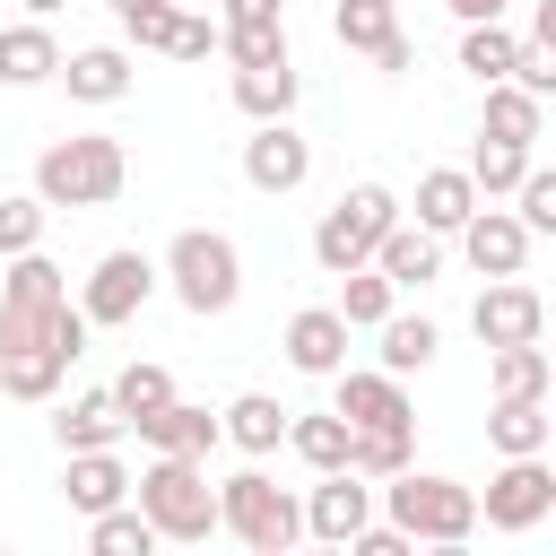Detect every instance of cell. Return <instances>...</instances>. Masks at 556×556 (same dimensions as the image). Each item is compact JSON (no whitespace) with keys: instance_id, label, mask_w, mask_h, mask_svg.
<instances>
[{"instance_id":"7","label":"cell","mask_w":556,"mask_h":556,"mask_svg":"<svg viewBox=\"0 0 556 556\" xmlns=\"http://www.w3.org/2000/svg\"><path fill=\"white\" fill-rule=\"evenodd\" d=\"M156 295V261L148 252H130V243H113L96 269H87V287H78V313H87V330H122V321H139V304Z\"/></svg>"},{"instance_id":"27","label":"cell","mask_w":556,"mask_h":556,"mask_svg":"<svg viewBox=\"0 0 556 556\" xmlns=\"http://www.w3.org/2000/svg\"><path fill=\"white\" fill-rule=\"evenodd\" d=\"M61 70V43L43 35V17L35 26H0V87H43Z\"/></svg>"},{"instance_id":"18","label":"cell","mask_w":556,"mask_h":556,"mask_svg":"<svg viewBox=\"0 0 556 556\" xmlns=\"http://www.w3.org/2000/svg\"><path fill=\"white\" fill-rule=\"evenodd\" d=\"M374 269H382L391 287H434V269H443V235H426V226H391V235L374 243Z\"/></svg>"},{"instance_id":"41","label":"cell","mask_w":556,"mask_h":556,"mask_svg":"<svg viewBox=\"0 0 556 556\" xmlns=\"http://www.w3.org/2000/svg\"><path fill=\"white\" fill-rule=\"evenodd\" d=\"M513 217H521L530 235H556V174H547V165H530V174L513 182Z\"/></svg>"},{"instance_id":"35","label":"cell","mask_w":556,"mask_h":556,"mask_svg":"<svg viewBox=\"0 0 556 556\" xmlns=\"http://www.w3.org/2000/svg\"><path fill=\"white\" fill-rule=\"evenodd\" d=\"M460 174L478 182V200H504V191L530 174V148H513V139H478V156H469Z\"/></svg>"},{"instance_id":"1","label":"cell","mask_w":556,"mask_h":556,"mask_svg":"<svg viewBox=\"0 0 556 556\" xmlns=\"http://www.w3.org/2000/svg\"><path fill=\"white\" fill-rule=\"evenodd\" d=\"M122 182H130V156H122V139H104V130L52 139V148L35 156V200H43V208H104V200H122Z\"/></svg>"},{"instance_id":"16","label":"cell","mask_w":556,"mask_h":556,"mask_svg":"<svg viewBox=\"0 0 556 556\" xmlns=\"http://www.w3.org/2000/svg\"><path fill=\"white\" fill-rule=\"evenodd\" d=\"M52 78H70L78 104H122V96H130V52H122V43H87V52H70Z\"/></svg>"},{"instance_id":"37","label":"cell","mask_w":556,"mask_h":556,"mask_svg":"<svg viewBox=\"0 0 556 556\" xmlns=\"http://www.w3.org/2000/svg\"><path fill=\"white\" fill-rule=\"evenodd\" d=\"M348 469H356V478H391V469H408V426L348 434Z\"/></svg>"},{"instance_id":"4","label":"cell","mask_w":556,"mask_h":556,"mask_svg":"<svg viewBox=\"0 0 556 556\" xmlns=\"http://www.w3.org/2000/svg\"><path fill=\"white\" fill-rule=\"evenodd\" d=\"M156 278H174V295H182V313H226L235 295H243V252L217 235V226H182L174 243H165V269Z\"/></svg>"},{"instance_id":"25","label":"cell","mask_w":556,"mask_h":556,"mask_svg":"<svg viewBox=\"0 0 556 556\" xmlns=\"http://www.w3.org/2000/svg\"><path fill=\"white\" fill-rule=\"evenodd\" d=\"M61 495H70V513H104V504H122V495H130V469L113 460V443H104V452H70Z\"/></svg>"},{"instance_id":"28","label":"cell","mask_w":556,"mask_h":556,"mask_svg":"<svg viewBox=\"0 0 556 556\" xmlns=\"http://www.w3.org/2000/svg\"><path fill=\"white\" fill-rule=\"evenodd\" d=\"M539 122H547V104H539L530 87L495 78V87H486V130H478V139H513V148H539Z\"/></svg>"},{"instance_id":"5","label":"cell","mask_w":556,"mask_h":556,"mask_svg":"<svg viewBox=\"0 0 556 556\" xmlns=\"http://www.w3.org/2000/svg\"><path fill=\"white\" fill-rule=\"evenodd\" d=\"M217 530H235L252 556H287V547L304 539V504H295L278 478H261V469H235V478L217 486Z\"/></svg>"},{"instance_id":"14","label":"cell","mask_w":556,"mask_h":556,"mask_svg":"<svg viewBox=\"0 0 556 556\" xmlns=\"http://www.w3.org/2000/svg\"><path fill=\"white\" fill-rule=\"evenodd\" d=\"M339 417H348L356 434H374V426H408L417 408H408L400 374H382V365H374V374H348V365H339Z\"/></svg>"},{"instance_id":"32","label":"cell","mask_w":556,"mask_h":556,"mask_svg":"<svg viewBox=\"0 0 556 556\" xmlns=\"http://www.w3.org/2000/svg\"><path fill=\"white\" fill-rule=\"evenodd\" d=\"M330 35H339L348 52H382V43L400 35V9H391V0H339V9H330Z\"/></svg>"},{"instance_id":"23","label":"cell","mask_w":556,"mask_h":556,"mask_svg":"<svg viewBox=\"0 0 556 556\" xmlns=\"http://www.w3.org/2000/svg\"><path fill=\"white\" fill-rule=\"evenodd\" d=\"M217 434H226L235 452H252V460H261V452H278V443H287V408H278L269 391H243V400H226Z\"/></svg>"},{"instance_id":"39","label":"cell","mask_w":556,"mask_h":556,"mask_svg":"<svg viewBox=\"0 0 556 556\" xmlns=\"http://www.w3.org/2000/svg\"><path fill=\"white\" fill-rule=\"evenodd\" d=\"M43 217H52V208H43L35 191H9V200H0V261H9V252H35V243H43Z\"/></svg>"},{"instance_id":"24","label":"cell","mask_w":556,"mask_h":556,"mask_svg":"<svg viewBox=\"0 0 556 556\" xmlns=\"http://www.w3.org/2000/svg\"><path fill=\"white\" fill-rule=\"evenodd\" d=\"M348 434H356V426H348L339 408H304V417L287 408V452H295L304 469H348Z\"/></svg>"},{"instance_id":"38","label":"cell","mask_w":556,"mask_h":556,"mask_svg":"<svg viewBox=\"0 0 556 556\" xmlns=\"http://www.w3.org/2000/svg\"><path fill=\"white\" fill-rule=\"evenodd\" d=\"M104 391H113V408L139 426L148 408H165V400H174V374H165V365H130V374H122V382H104Z\"/></svg>"},{"instance_id":"15","label":"cell","mask_w":556,"mask_h":556,"mask_svg":"<svg viewBox=\"0 0 556 556\" xmlns=\"http://www.w3.org/2000/svg\"><path fill=\"white\" fill-rule=\"evenodd\" d=\"M287 365H295V374H339V365H348V321H339V304H304V313L287 321Z\"/></svg>"},{"instance_id":"8","label":"cell","mask_w":556,"mask_h":556,"mask_svg":"<svg viewBox=\"0 0 556 556\" xmlns=\"http://www.w3.org/2000/svg\"><path fill=\"white\" fill-rule=\"evenodd\" d=\"M486 530H539L547 513H556V469H547V452H513L495 478H486Z\"/></svg>"},{"instance_id":"26","label":"cell","mask_w":556,"mask_h":556,"mask_svg":"<svg viewBox=\"0 0 556 556\" xmlns=\"http://www.w3.org/2000/svg\"><path fill=\"white\" fill-rule=\"evenodd\" d=\"M547 434H556V417H547V391L539 400H495L486 408V443L513 460V452H547Z\"/></svg>"},{"instance_id":"19","label":"cell","mask_w":556,"mask_h":556,"mask_svg":"<svg viewBox=\"0 0 556 556\" xmlns=\"http://www.w3.org/2000/svg\"><path fill=\"white\" fill-rule=\"evenodd\" d=\"M295 96H304L295 61H252V70H235V104H243L252 122H287V113H295Z\"/></svg>"},{"instance_id":"3","label":"cell","mask_w":556,"mask_h":556,"mask_svg":"<svg viewBox=\"0 0 556 556\" xmlns=\"http://www.w3.org/2000/svg\"><path fill=\"white\" fill-rule=\"evenodd\" d=\"M382 504H391V521H400L408 539H426V547H460V539L478 530V486L434 478V469H391V478H382Z\"/></svg>"},{"instance_id":"46","label":"cell","mask_w":556,"mask_h":556,"mask_svg":"<svg viewBox=\"0 0 556 556\" xmlns=\"http://www.w3.org/2000/svg\"><path fill=\"white\" fill-rule=\"evenodd\" d=\"M443 9H452V17H460V26H478V17H504V9H513V0H443Z\"/></svg>"},{"instance_id":"45","label":"cell","mask_w":556,"mask_h":556,"mask_svg":"<svg viewBox=\"0 0 556 556\" xmlns=\"http://www.w3.org/2000/svg\"><path fill=\"white\" fill-rule=\"evenodd\" d=\"M226 26H287V0H226Z\"/></svg>"},{"instance_id":"13","label":"cell","mask_w":556,"mask_h":556,"mask_svg":"<svg viewBox=\"0 0 556 556\" xmlns=\"http://www.w3.org/2000/svg\"><path fill=\"white\" fill-rule=\"evenodd\" d=\"M304 174H313V148H304L287 122H261V130L243 139V182H252V191H295Z\"/></svg>"},{"instance_id":"11","label":"cell","mask_w":556,"mask_h":556,"mask_svg":"<svg viewBox=\"0 0 556 556\" xmlns=\"http://www.w3.org/2000/svg\"><path fill=\"white\" fill-rule=\"evenodd\" d=\"M469 330L486 339V348H513V339H539L547 330V295L539 287H521V278H495L478 304H469Z\"/></svg>"},{"instance_id":"22","label":"cell","mask_w":556,"mask_h":556,"mask_svg":"<svg viewBox=\"0 0 556 556\" xmlns=\"http://www.w3.org/2000/svg\"><path fill=\"white\" fill-rule=\"evenodd\" d=\"M52 426H61V452H104V443H122V434H130V417L113 408V391H78Z\"/></svg>"},{"instance_id":"9","label":"cell","mask_w":556,"mask_h":556,"mask_svg":"<svg viewBox=\"0 0 556 556\" xmlns=\"http://www.w3.org/2000/svg\"><path fill=\"white\" fill-rule=\"evenodd\" d=\"M17 348H52V356H87V313L61 295V304H9L0 295V356H17Z\"/></svg>"},{"instance_id":"10","label":"cell","mask_w":556,"mask_h":556,"mask_svg":"<svg viewBox=\"0 0 556 556\" xmlns=\"http://www.w3.org/2000/svg\"><path fill=\"white\" fill-rule=\"evenodd\" d=\"M530 243H539V235H530L513 208H486V200H478V208L460 217V252H469V269H478V278H521Z\"/></svg>"},{"instance_id":"12","label":"cell","mask_w":556,"mask_h":556,"mask_svg":"<svg viewBox=\"0 0 556 556\" xmlns=\"http://www.w3.org/2000/svg\"><path fill=\"white\" fill-rule=\"evenodd\" d=\"M356 521H374V486H365L356 469H321V486L304 495V539L348 547V530H356Z\"/></svg>"},{"instance_id":"36","label":"cell","mask_w":556,"mask_h":556,"mask_svg":"<svg viewBox=\"0 0 556 556\" xmlns=\"http://www.w3.org/2000/svg\"><path fill=\"white\" fill-rule=\"evenodd\" d=\"M9 304H61L70 295V278H61V261H43V243L35 252H9V287H0Z\"/></svg>"},{"instance_id":"49","label":"cell","mask_w":556,"mask_h":556,"mask_svg":"<svg viewBox=\"0 0 556 556\" xmlns=\"http://www.w3.org/2000/svg\"><path fill=\"white\" fill-rule=\"evenodd\" d=\"M52 9H70V0H26V17H52Z\"/></svg>"},{"instance_id":"20","label":"cell","mask_w":556,"mask_h":556,"mask_svg":"<svg viewBox=\"0 0 556 556\" xmlns=\"http://www.w3.org/2000/svg\"><path fill=\"white\" fill-rule=\"evenodd\" d=\"M478 208V182L460 174V165H434V174H417V226L426 235H460V217Z\"/></svg>"},{"instance_id":"47","label":"cell","mask_w":556,"mask_h":556,"mask_svg":"<svg viewBox=\"0 0 556 556\" xmlns=\"http://www.w3.org/2000/svg\"><path fill=\"white\" fill-rule=\"evenodd\" d=\"M374 70H382V78H400V70H408V35H391V43L374 52Z\"/></svg>"},{"instance_id":"34","label":"cell","mask_w":556,"mask_h":556,"mask_svg":"<svg viewBox=\"0 0 556 556\" xmlns=\"http://www.w3.org/2000/svg\"><path fill=\"white\" fill-rule=\"evenodd\" d=\"M61 374H70V356H52V348H17V356H0V391H9V400H52Z\"/></svg>"},{"instance_id":"48","label":"cell","mask_w":556,"mask_h":556,"mask_svg":"<svg viewBox=\"0 0 556 556\" xmlns=\"http://www.w3.org/2000/svg\"><path fill=\"white\" fill-rule=\"evenodd\" d=\"M139 9H165V0H113V17H139Z\"/></svg>"},{"instance_id":"2","label":"cell","mask_w":556,"mask_h":556,"mask_svg":"<svg viewBox=\"0 0 556 556\" xmlns=\"http://www.w3.org/2000/svg\"><path fill=\"white\" fill-rule=\"evenodd\" d=\"M130 495H139V513L156 521V539L200 547V539L217 530V486H208V469H200L191 452H156V460L130 478Z\"/></svg>"},{"instance_id":"43","label":"cell","mask_w":556,"mask_h":556,"mask_svg":"<svg viewBox=\"0 0 556 556\" xmlns=\"http://www.w3.org/2000/svg\"><path fill=\"white\" fill-rule=\"evenodd\" d=\"M165 52H174V61H208V52H217V26H208V17H191V9H174Z\"/></svg>"},{"instance_id":"17","label":"cell","mask_w":556,"mask_h":556,"mask_svg":"<svg viewBox=\"0 0 556 556\" xmlns=\"http://www.w3.org/2000/svg\"><path fill=\"white\" fill-rule=\"evenodd\" d=\"M139 443H148V452H191V460H208L217 417H208L200 400H165V408H148V417H139Z\"/></svg>"},{"instance_id":"29","label":"cell","mask_w":556,"mask_h":556,"mask_svg":"<svg viewBox=\"0 0 556 556\" xmlns=\"http://www.w3.org/2000/svg\"><path fill=\"white\" fill-rule=\"evenodd\" d=\"M513 52H521V35H513L504 17H478V26L460 35V70H469L478 87H495V78H513Z\"/></svg>"},{"instance_id":"40","label":"cell","mask_w":556,"mask_h":556,"mask_svg":"<svg viewBox=\"0 0 556 556\" xmlns=\"http://www.w3.org/2000/svg\"><path fill=\"white\" fill-rule=\"evenodd\" d=\"M217 52H226L235 70H252V61H287V26H217Z\"/></svg>"},{"instance_id":"21","label":"cell","mask_w":556,"mask_h":556,"mask_svg":"<svg viewBox=\"0 0 556 556\" xmlns=\"http://www.w3.org/2000/svg\"><path fill=\"white\" fill-rule=\"evenodd\" d=\"M374 339H382V374H426L434 348H443V330H434L426 313H400V304L374 321Z\"/></svg>"},{"instance_id":"31","label":"cell","mask_w":556,"mask_h":556,"mask_svg":"<svg viewBox=\"0 0 556 556\" xmlns=\"http://www.w3.org/2000/svg\"><path fill=\"white\" fill-rule=\"evenodd\" d=\"M391 304H400V287H391L374 261H365V269H339V321H348V330H374Z\"/></svg>"},{"instance_id":"33","label":"cell","mask_w":556,"mask_h":556,"mask_svg":"<svg viewBox=\"0 0 556 556\" xmlns=\"http://www.w3.org/2000/svg\"><path fill=\"white\" fill-rule=\"evenodd\" d=\"M495 356V400H539L547 391V348L539 339H513V348H486Z\"/></svg>"},{"instance_id":"44","label":"cell","mask_w":556,"mask_h":556,"mask_svg":"<svg viewBox=\"0 0 556 556\" xmlns=\"http://www.w3.org/2000/svg\"><path fill=\"white\" fill-rule=\"evenodd\" d=\"M348 547H356V556H408L417 539H408L400 521H382V530H374V521H356V530H348Z\"/></svg>"},{"instance_id":"42","label":"cell","mask_w":556,"mask_h":556,"mask_svg":"<svg viewBox=\"0 0 556 556\" xmlns=\"http://www.w3.org/2000/svg\"><path fill=\"white\" fill-rule=\"evenodd\" d=\"M513 87H530V96L547 104V96H556V43H539V35H530V43L513 52Z\"/></svg>"},{"instance_id":"6","label":"cell","mask_w":556,"mask_h":556,"mask_svg":"<svg viewBox=\"0 0 556 556\" xmlns=\"http://www.w3.org/2000/svg\"><path fill=\"white\" fill-rule=\"evenodd\" d=\"M400 226V200L382 191V182H356V191H339V208H321V226H313V261L339 278V269H365L374 261V243Z\"/></svg>"},{"instance_id":"30","label":"cell","mask_w":556,"mask_h":556,"mask_svg":"<svg viewBox=\"0 0 556 556\" xmlns=\"http://www.w3.org/2000/svg\"><path fill=\"white\" fill-rule=\"evenodd\" d=\"M87 547L96 556H148L156 547V521L139 504H104V513H87Z\"/></svg>"}]
</instances>
